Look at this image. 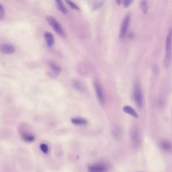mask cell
<instances>
[{
  "label": "cell",
  "instance_id": "6da1fadb",
  "mask_svg": "<svg viewBox=\"0 0 172 172\" xmlns=\"http://www.w3.org/2000/svg\"><path fill=\"white\" fill-rule=\"evenodd\" d=\"M172 56V30L171 29L167 36L166 41V53L164 60V66L168 68L170 65Z\"/></svg>",
  "mask_w": 172,
  "mask_h": 172
},
{
  "label": "cell",
  "instance_id": "7a4b0ae2",
  "mask_svg": "<svg viewBox=\"0 0 172 172\" xmlns=\"http://www.w3.org/2000/svg\"><path fill=\"white\" fill-rule=\"evenodd\" d=\"M133 97L135 103L139 108L143 107V92L141 86L139 82H135L133 88Z\"/></svg>",
  "mask_w": 172,
  "mask_h": 172
},
{
  "label": "cell",
  "instance_id": "3957f363",
  "mask_svg": "<svg viewBox=\"0 0 172 172\" xmlns=\"http://www.w3.org/2000/svg\"><path fill=\"white\" fill-rule=\"evenodd\" d=\"M46 19L50 25L52 26L53 29L57 34H58L61 36H65V32H64L63 28L61 27L59 23L57 22V20H56L55 18L52 16H48L46 17Z\"/></svg>",
  "mask_w": 172,
  "mask_h": 172
},
{
  "label": "cell",
  "instance_id": "277c9868",
  "mask_svg": "<svg viewBox=\"0 0 172 172\" xmlns=\"http://www.w3.org/2000/svg\"><path fill=\"white\" fill-rule=\"evenodd\" d=\"M88 170L89 172H107L109 170V166L106 163L97 162L90 165Z\"/></svg>",
  "mask_w": 172,
  "mask_h": 172
},
{
  "label": "cell",
  "instance_id": "5b68a950",
  "mask_svg": "<svg viewBox=\"0 0 172 172\" xmlns=\"http://www.w3.org/2000/svg\"><path fill=\"white\" fill-rule=\"evenodd\" d=\"M94 87L99 102L103 104L104 101V96L103 93V89L99 81L95 80L94 82Z\"/></svg>",
  "mask_w": 172,
  "mask_h": 172
},
{
  "label": "cell",
  "instance_id": "8992f818",
  "mask_svg": "<svg viewBox=\"0 0 172 172\" xmlns=\"http://www.w3.org/2000/svg\"><path fill=\"white\" fill-rule=\"evenodd\" d=\"M16 49L11 44H3L0 45V51L2 53L10 55L14 53Z\"/></svg>",
  "mask_w": 172,
  "mask_h": 172
},
{
  "label": "cell",
  "instance_id": "52a82bcc",
  "mask_svg": "<svg viewBox=\"0 0 172 172\" xmlns=\"http://www.w3.org/2000/svg\"><path fill=\"white\" fill-rule=\"evenodd\" d=\"M130 19H131V15L130 14H128L125 16L123 20L120 29V36L121 37H123L126 34L128 28L129 23L130 22Z\"/></svg>",
  "mask_w": 172,
  "mask_h": 172
},
{
  "label": "cell",
  "instance_id": "ba28073f",
  "mask_svg": "<svg viewBox=\"0 0 172 172\" xmlns=\"http://www.w3.org/2000/svg\"><path fill=\"white\" fill-rule=\"evenodd\" d=\"M44 38L48 46L49 47H52L54 44V39L53 35L50 32H46L44 33Z\"/></svg>",
  "mask_w": 172,
  "mask_h": 172
},
{
  "label": "cell",
  "instance_id": "9c48e42d",
  "mask_svg": "<svg viewBox=\"0 0 172 172\" xmlns=\"http://www.w3.org/2000/svg\"><path fill=\"white\" fill-rule=\"evenodd\" d=\"M160 148L166 152L172 151V143L169 141L164 140L160 143Z\"/></svg>",
  "mask_w": 172,
  "mask_h": 172
},
{
  "label": "cell",
  "instance_id": "30bf717a",
  "mask_svg": "<svg viewBox=\"0 0 172 172\" xmlns=\"http://www.w3.org/2000/svg\"><path fill=\"white\" fill-rule=\"evenodd\" d=\"M123 110L124 112L125 113L128 114L129 115H131L133 117H135V118H137L139 117L138 114H137V112L135 111V109H133L132 107L129 106H125L123 107Z\"/></svg>",
  "mask_w": 172,
  "mask_h": 172
},
{
  "label": "cell",
  "instance_id": "8fae6325",
  "mask_svg": "<svg viewBox=\"0 0 172 172\" xmlns=\"http://www.w3.org/2000/svg\"><path fill=\"white\" fill-rule=\"evenodd\" d=\"M132 140L133 141V143L135 146H137L139 145L141 138H140V135L139 133L137 130H135L133 131L132 134Z\"/></svg>",
  "mask_w": 172,
  "mask_h": 172
},
{
  "label": "cell",
  "instance_id": "7c38bea8",
  "mask_svg": "<svg viewBox=\"0 0 172 172\" xmlns=\"http://www.w3.org/2000/svg\"><path fill=\"white\" fill-rule=\"evenodd\" d=\"M71 122L76 125H85L88 123L87 120L83 118H73L71 119Z\"/></svg>",
  "mask_w": 172,
  "mask_h": 172
},
{
  "label": "cell",
  "instance_id": "4fadbf2b",
  "mask_svg": "<svg viewBox=\"0 0 172 172\" xmlns=\"http://www.w3.org/2000/svg\"><path fill=\"white\" fill-rule=\"evenodd\" d=\"M56 5L57 6V8L59 9L63 14H66L67 13V8L65 7V5L63 4V2L60 0L56 1Z\"/></svg>",
  "mask_w": 172,
  "mask_h": 172
},
{
  "label": "cell",
  "instance_id": "5bb4252c",
  "mask_svg": "<svg viewBox=\"0 0 172 172\" xmlns=\"http://www.w3.org/2000/svg\"><path fill=\"white\" fill-rule=\"evenodd\" d=\"M21 136H22V139L27 143H31L34 140V139H35L33 135L31 134L24 133Z\"/></svg>",
  "mask_w": 172,
  "mask_h": 172
},
{
  "label": "cell",
  "instance_id": "9a60e30c",
  "mask_svg": "<svg viewBox=\"0 0 172 172\" xmlns=\"http://www.w3.org/2000/svg\"><path fill=\"white\" fill-rule=\"evenodd\" d=\"M141 9L143 11V13H146L148 12V2L146 1H141L140 4Z\"/></svg>",
  "mask_w": 172,
  "mask_h": 172
},
{
  "label": "cell",
  "instance_id": "2e32d148",
  "mask_svg": "<svg viewBox=\"0 0 172 172\" xmlns=\"http://www.w3.org/2000/svg\"><path fill=\"white\" fill-rule=\"evenodd\" d=\"M40 148L44 153L48 154V145L44 144V143L41 144L40 145Z\"/></svg>",
  "mask_w": 172,
  "mask_h": 172
},
{
  "label": "cell",
  "instance_id": "e0dca14e",
  "mask_svg": "<svg viewBox=\"0 0 172 172\" xmlns=\"http://www.w3.org/2000/svg\"><path fill=\"white\" fill-rule=\"evenodd\" d=\"M50 67L52 68V70H54V71H55L57 72H59L61 71V68L59 67L57 65V64L52 62L50 63Z\"/></svg>",
  "mask_w": 172,
  "mask_h": 172
},
{
  "label": "cell",
  "instance_id": "ac0fdd59",
  "mask_svg": "<svg viewBox=\"0 0 172 172\" xmlns=\"http://www.w3.org/2000/svg\"><path fill=\"white\" fill-rule=\"evenodd\" d=\"M67 4H69V6L71 7L72 9H75V10H79V7H78L75 3H74L73 2H71V1H67Z\"/></svg>",
  "mask_w": 172,
  "mask_h": 172
},
{
  "label": "cell",
  "instance_id": "d6986e66",
  "mask_svg": "<svg viewBox=\"0 0 172 172\" xmlns=\"http://www.w3.org/2000/svg\"><path fill=\"white\" fill-rule=\"evenodd\" d=\"M103 1H99V2H96V3L94 4V6L93 7V9L95 10L97 9H99V8L101 7L102 6H103V3H104Z\"/></svg>",
  "mask_w": 172,
  "mask_h": 172
},
{
  "label": "cell",
  "instance_id": "ffe728a7",
  "mask_svg": "<svg viewBox=\"0 0 172 172\" xmlns=\"http://www.w3.org/2000/svg\"><path fill=\"white\" fill-rule=\"evenodd\" d=\"M5 15V11L3 6L0 4V20H2L4 18Z\"/></svg>",
  "mask_w": 172,
  "mask_h": 172
},
{
  "label": "cell",
  "instance_id": "44dd1931",
  "mask_svg": "<svg viewBox=\"0 0 172 172\" xmlns=\"http://www.w3.org/2000/svg\"><path fill=\"white\" fill-rule=\"evenodd\" d=\"M73 86L77 89H80L82 87L81 83L79 81H75V82H73Z\"/></svg>",
  "mask_w": 172,
  "mask_h": 172
},
{
  "label": "cell",
  "instance_id": "7402d4cb",
  "mask_svg": "<svg viewBox=\"0 0 172 172\" xmlns=\"http://www.w3.org/2000/svg\"><path fill=\"white\" fill-rule=\"evenodd\" d=\"M133 2L132 1H129V0H126V1H124V2H123V4H124V6L125 7H128L130 5H131V3Z\"/></svg>",
  "mask_w": 172,
  "mask_h": 172
}]
</instances>
